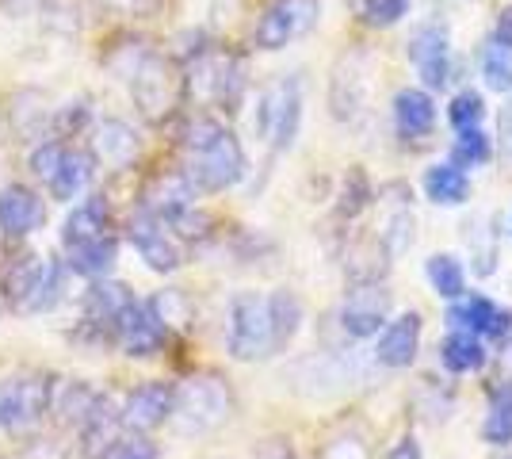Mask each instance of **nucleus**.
Instances as JSON below:
<instances>
[{
    "instance_id": "1",
    "label": "nucleus",
    "mask_w": 512,
    "mask_h": 459,
    "mask_svg": "<svg viewBox=\"0 0 512 459\" xmlns=\"http://www.w3.org/2000/svg\"><path fill=\"white\" fill-rule=\"evenodd\" d=\"M184 142H188V173L184 176L199 192H226L249 169L241 142L214 119H195Z\"/></svg>"
},
{
    "instance_id": "2",
    "label": "nucleus",
    "mask_w": 512,
    "mask_h": 459,
    "mask_svg": "<svg viewBox=\"0 0 512 459\" xmlns=\"http://www.w3.org/2000/svg\"><path fill=\"white\" fill-rule=\"evenodd\" d=\"M234 414V391L222 375L203 372L184 379L172 394V417L176 429L184 437H207L214 429H222Z\"/></svg>"
},
{
    "instance_id": "3",
    "label": "nucleus",
    "mask_w": 512,
    "mask_h": 459,
    "mask_svg": "<svg viewBox=\"0 0 512 459\" xmlns=\"http://www.w3.org/2000/svg\"><path fill=\"white\" fill-rule=\"evenodd\" d=\"M65 272H69L65 261H50V257H39V253H20L0 276V299L16 314L50 310L62 299Z\"/></svg>"
},
{
    "instance_id": "4",
    "label": "nucleus",
    "mask_w": 512,
    "mask_h": 459,
    "mask_svg": "<svg viewBox=\"0 0 512 459\" xmlns=\"http://www.w3.org/2000/svg\"><path fill=\"white\" fill-rule=\"evenodd\" d=\"M226 345H230V356L245 360V364L276 356L268 295H256V291L234 295V303H230V326H226Z\"/></svg>"
},
{
    "instance_id": "5",
    "label": "nucleus",
    "mask_w": 512,
    "mask_h": 459,
    "mask_svg": "<svg viewBox=\"0 0 512 459\" xmlns=\"http://www.w3.org/2000/svg\"><path fill=\"white\" fill-rule=\"evenodd\" d=\"M127 81H130L134 104H138V111H142L150 123L169 119L172 111H176V104H180V92H184L180 69L172 66L169 58H161V54H142L138 66L130 69Z\"/></svg>"
},
{
    "instance_id": "6",
    "label": "nucleus",
    "mask_w": 512,
    "mask_h": 459,
    "mask_svg": "<svg viewBox=\"0 0 512 459\" xmlns=\"http://www.w3.org/2000/svg\"><path fill=\"white\" fill-rule=\"evenodd\" d=\"M54 375L50 372H20L0 383V429L8 433H27L50 414L54 398Z\"/></svg>"
},
{
    "instance_id": "7",
    "label": "nucleus",
    "mask_w": 512,
    "mask_h": 459,
    "mask_svg": "<svg viewBox=\"0 0 512 459\" xmlns=\"http://www.w3.org/2000/svg\"><path fill=\"white\" fill-rule=\"evenodd\" d=\"M260 134L268 138L272 150H291L299 138L302 123V85L295 77H283L279 85H272L260 100Z\"/></svg>"
},
{
    "instance_id": "8",
    "label": "nucleus",
    "mask_w": 512,
    "mask_h": 459,
    "mask_svg": "<svg viewBox=\"0 0 512 459\" xmlns=\"http://www.w3.org/2000/svg\"><path fill=\"white\" fill-rule=\"evenodd\" d=\"M321 16V0H276L260 23H256V46L260 50H283L302 39Z\"/></svg>"
},
{
    "instance_id": "9",
    "label": "nucleus",
    "mask_w": 512,
    "mask_h": 459,
    "mask_svg": "<svg viewBox=\"0 0 512 459\" xmlns=\"http://www.w3.org/2000/svg\"><path fill=\"white\" fill-rule=\"evenodd\" d=\"M390 322V291L383 284H356L341 303V329L348 337H379Z\"/></svg>"
},
{
    "instance_id": "10",
    "label": "nucleus",
    "mask_w": 512,
    "mask_h": 459,
    "mask_svg": "<svg viewBox=\"0 0 512 459\" xmlns=\"http://www.w3.org/2000/svg\"><path fill=\"white\" fill-rule=\"evenodd\" d=\"M127 238L153 272H165L169 276V272H176L184 264V253H180V245L172 238V230L161 219H153L150 211H138L127 222Z\"/></svg>"
},
{
    "instance_id": "11",
    "label": "nucleus",
    "mask_w": 512,
    "mask_h": 459,
    "mask_svg": "<svg viewBox=\"0 0 512 459\" xmlns=\"http://www.w3.org/2000/svg\"><path fill=\"white\" fill-rule=\"evenodd\" d=\"M172 394H176V387L165 379L138 383L123 402V429H130L134 437H146L153 429H161L172 417Z\"/></svg>"
},
{
    "instance_id": "12",
    "label": "nucleus",
    "mask_w": 512,
    "mask_h": 459,
    "mask_svg": "<svg viewBox=\"0 0 512 459\" xmlns=\"http://www.w3.org/2000/svg\"><path fill=\"white\" fill-rule=\"evenodd\" d=\"M115 341L123 345L127 356H157V352L165 349V341H169V329L165 322L157 318V310L153 303H134L123 310V318L115 322Z\"/></svg>"
},
{
    "instance_id": "13",
    "label": "nucleus",
    "mask_w": 512,
    "mask_h": 459,
    "mask_svg": "<svg viewBox=\"0 0 512 459\" xmlns=\"http://www.w3.org/2000/svg\"><path fill=\"white\" fill-rule=\"evenodd\" d=\"M130 303H134V295H130L127 284L96 280L85 295V318H81V326L88 329L92 341H107V337H115V322L123 318V310Z\"/></svg>"
},
{
    "instance_id": "14",
    "label": "nucleus",
    "mask_w": 512,
    "mask_h": 459,
    "mask_svg": "<svg viewBox=\"0 0 512 459\" xmlns=\"http://www.w3.org/2000/svg\"><path fill=\"white\" fill-rule=\"evenodd\" d=\"M409 62L428 88H444L451 81V39L444 27H421L409 39Z\"/></svg>"
},
{
    "instance_id": "15",
    "label": "nucleus",
    "mask_w": 512,
    "mask_h": 459,
    "mask_svg": "<svg viewBox=\"0 0 512 459\" xmlns=\"http://www.w3.org/2000/svg\"><path fill=\"white\" fill-rule=\"evenodd\" d=\"M46 222V203L27 184L0 188V234L4 238H27Z\"/></svg>"
},
{
    "instance_id": "16",
    "label": "nucleus",
    "mask_w": 512,
    "mask_h": 459,
    "mask_svg": "<svg viewBox=\"0 0 512 459\" xmlns=\"http://www.w3.org/2000/svg\"><path fill=\"white\" fill-rule=\"evenodd\" d=\"M81 433V452L88 459H104V452L123 437V406L111 394H96L92 410L85 414V421L77 425Z\"/></svg>"
},
{
    "instance_id": "17",
    "label": "nucleus",
    "mask_w": 512,
    "mask_h": 459,
    "mask_svg": "<svg viewBox=\"0 0 512 459\" xmlns=\"http://www.w3.org/2000/svg\"><path fill=\"white\" fill-rule=\"evenodd\" d=\"M417 349H421V314L409 310V314H398L394 322H386L383 333H379V345H375V360L383 368H409L417 360Z\"/></svg>"
},
{
    "instance_id": "18",
    "label": "nucleus",
    "mask_w": 512,
    "mask_h": 459,
    "mask_svg": "<svg viewBox=\"0 0 512 459\" xmlns=\"http://www.w3.org/2000/svg\"><path fill=\"white\" fill-rule=\"evenodd\" d=\"M111 207H107L104 196L85 199L81 207L69 211V219L62 222V249H81V245H92L100 238H111Z\"/></svg>"
},
{
    "instance_id": "19",
    "label": "nucleus",
    "mask_w": 512,
    "mask_h": 459,
    "mask_svg": "<svg viewBox=\"0 0 512 459\" xmlns=\"http://www.w3.org/2000/svg\"><path fill=\"white\" fill-rule=\"evenodd\" d=\"M192 199H195V188H192V180H188V176L165 173L150 184V192H146V207H142V211H150L153 219L169 222V219H176V215H184L188 207H195Z\"/></svg>"
},
{
    "instance_id": "20",
    "label": "nucleus",
    "mask_w": 512,
    "mask_h": 459,
    "mask_svg": "<svg viewBox=\"0 0 512 459\" xmlns=\"http://www.w3.org/2000/svg\"><path fill=\"white\" fill-rule=\"evenodd\" d=\"M92 176H96V157L88 150H69L65 146L62 161H58L54 176L46 180V188H50V196L58 199V203H69V199H77L92 184Z\"/></svg>"
},
{
    "instance_id": "21",
    "label": "nucleus",
    "mask_w": 512,
    "mask_h": 459,
    "mask_svg": "<svg viewBox=\"0 0 512 459\" xmlns=\"http://www.w3.org/2000/svg\"><path fill=\"white\" fill-rule=\"evenodd\" d=\"M394 123L402 138H425L436 123V104L425 88H402L394 96Z\"/></svg>"
},
{
    "instance_id": "22",
    "label": "nucleus",
    "mask_w": 512,
    "mask_h": 459,
    "mask_svg": "<svg viewBox=\"0 0 512 459\" xmlns=\"http://www.w3.org/2000/svg\"><path fill=\"white\" fill-rule=\"evenodd\" d=\"M96 153L104 161H111L115 169H127L130 161L142 153V138L123 119H104L100 131H96Z\"/></svg>"
},
{
    "instance_id": "23",
    "label": "nucleus",
    "mask_w": 512,
    "mask_h": 459,
    "mask_svg": "<svg viewBox=\"0 0 512 459\" xmlns=\"http://www.w3.org/2000/svg\"><path fill=\"white\" fill-rule=\"evenodd\" d=\"M50 123H54V108H50V100H46V92L39 88H31V92H20L16 100H12V131L20 134V138H39V134L50 131Z\"/></svg>"
},
{
    "instance_id": "24",
    "label": "nucleus",
    "mask_w": 512,
    "mask_h": 459,
    "mask_svg": "<svg viewBox=\"0 0 512 459\" xmlns=\"http://www.w3.org/2000/svg\"><path fill=\"white\" fill-rule=\"evenodd\" d=\"M440 364H444L448 372H455V375H467V372L486 368V345H482V337L451 329L448 337L440 341Z\"/></svg>"
},
{
    "instance_id": "25",
    "label": "nucleus",
    "mask_w": 512,
    "mask_h": 459,
    "mask_svg": "<svg viewBox=\"0 0 512 459\" xmlns=\"http://www.w3.org/2000/svg\"><path fill=\"white\" fill-rule=\"evenodd\" d=\"M115 257H119V238H100L92 245H81V249H69L65 253V268L77 272V276H88V280H104L107 272L115 268Z\"/></svg>"
},
{
    "instance_id": "26",
    "label": "nucleus",
    "mask_w": 512,
    "mask_h": 459,
    "mask_svg": "<svg viewBox=\"0 0 512 459\" xmlns=\"http://www.w3.org/2000/svg\"><path fill=\"white\" fill-rule=\"evenodd\" d=\"M425 196L432 203H440V207H459V203H467L470 196V176L467 169H459V165H432L425 173Z\"/></svg>"
},
{
    "instance_id": "27",
    "label": "nucleus",
    "mask_w": 512,
    "mask_h": 459,
    "mask_svg": "<svg viewBox=\"0 0 512 459\" xmlns=\"http://www.w3.org/2000/svg\"><path fill=\"white\" fill-rule=\"evenodd\" d=\"M92 402H96V391L88 387V383H81V379H69V383H54V398H50V410H54V417L62 421V425H81L85 421V414L92 410Z\"/></svg>"
},
{
    "instance_id": "28",
    "label": "nucleus",
    "mask_w": 512,
    "mask_h": 459,
    "mask_svg": "<svg viewBox=\"0 0 512 459\" xmlns=\"http://www.w3.org/2000/svg\"><path fill=\"white\" fill-rule=\"evenodd\" d=\"M425 276L440 299H463V295H467V272H463V261L451 257V253H432L425 264Z\"/></svg>"
},
{
    "instance_id": "29",
    "label": "nucleus",
    "mask_w": 512,
    "mask_h": 459,
    "mask_svg": "<svg viewBox=\"0 0 512 459\" xmlns=\"http://www.w3.org/2000/svg\"><path fill=\"white\" fill-rule=\"evenodd\" d=\"M493 314H497V303H490L486 295H463V299H455V306L448 310V322H451V329H459V333L482 337V333H490Z\"/></svg>"
},
{
    "instance_id": "30",
    "label": "nucleus",
    "mask_w": 512,
    "mask_h": 459,
    "mask_svg": "<svg viewBox=\"0 0 512 459\" xmlns=\"http://www.w3.org/2000/svg\"><path fill=\"white\" fill-rule=\"evenodd\" d=\"M268 310H272V337H276V352H283L291 341H295V333L302 326V303L295 291H276V295H268Z\"/></svg>"
},
{
    "instance_id": "31",
    "label": "nucleus",
    "mask_w": 512,
    "mask_h": 459,
    "mask_svg": "<svg viewBox=\"0 0 512 459\" xmlns=\"http://www.w3.org/2000/svg\"><path fill=\"white\" fill-rule=\"evenodd\" d=\"M482 77L493 92H512V46L486 43L482 50Z\"/></svg>"
},
{
    "instance_id": "32",
    "label": "nucleus",
    "mask_w": 512,
    "mask_h": 459,
    "mask_svg": "<svg viewBox=\"0 0 512 459\" xmlns=\"http://www.w3.org/2000/svg\"><path fill=\"white\" fill-rule=\"evenodd\" d=\"M482 437L490 444H509L512 440V387H497L486 425H482Z\"/></svg>"
},
{
    "instance_id": "33",
    "label": "nucleus",
    "mask_w": 512,
    "mask_h": 459,
    "mask_svg": "<svg viewBox=\"0 0 512 459\" xmlns=\"http://www.w3.org/2000/svg\"><path fill=\"white\" fill-rule=\"evenodd\" d=\"M448 119L455 131H474V127H482V119H486V100H482V92H474V88L455 92V100H451V108H448Z\"/></svg>"
},
{
    "instance_id": "34",
    "label": "nucleus",
    "mask_w": 512,
    "mask_h": 459,
    "mask_svg": "<svg viewBox=\"0 0 512 459\" xmlns=\"http://www.w3.org/2000/svg\"><path fill=\"white\" fill-rule=\"evenodd\" d=\"M490 161V138L482 127H474V131H459V142H455V150H451V165H459V169H470V165H486Z\"/></svg>"
},
{
    "instance_id": "35",
    "label": "nucleus",
    "mask_w": 512,
    "mask_h": 459,
    "mask_svg": "<svg viewBox=\"0 0 512 459\" xmlns=\"http://www.w3.org/2000/svg\"><path fill=\"white\" fill-rule=\"evenodd\" d=\"M92 123V108H88L85 100H73V104H65V108H54V123H50V131L62 134V138H73V134H81Z\"/></svg>"
},
{
    "instance_id": "36",
    "label": "nucleus",
    "mask_w": 512,
    "mask_h": 459,
    "mask_svg": "<svg viewBox=\"0 0 512 459\" xmlns=\"http://www.w3.org/2000/svg\"><path fill=\"white\" fill-rule=\"evenodd\" d=\"M409 12V0H363V20L371 27H394Z\"/></svg>"
},
{
    "instance_id": "37",
    "label": "nucleus",
    "mask_w": 512,
    "mask_h": 459,
    "mask_svg": "<svg viewBox=\"0 0 512 459\" xmlns=\"http://www.w3.org/2000/svg\"><path fill=\"white\" fill-rule=\"evenodd\" d=\"M104 459H161V452H157V444H153L150 437H119L111 448L104 452Z\"/></svg>"
},
{
    "instance_id": "38",
    "label": "nucleus",
    "mask_w": 512,
    "mask_h": 459,
    "mask_svg": "<svg viewBox=\"0 0 512 459\" xmlns=\"http://www.w3.org/2000/svg\"><path fill=\"white\" fill-rule=\"evenodd\" d=\"M321 459H371L367 456V444L356 433H337L321 448Z\"/></svg>"
},
{
    "instance_id": "39",
    "label": "nucleus",
    "mask_w": 512,
    "mask_h": 459,
    "mask_svg": "<svg viewBox=\"0 0 512 459\" xmlns=\"http://www.w3.org/2000/svg\"><path fill=\"white\" fill-rule=\"evenodd\" d=\"M62 153H65V146L58 142V138L43 142L39 150H31V173L39 176V180H50L54 169H58V161H62Z\"/></svg>"
},
{
    "instance_id": "40",
    "label": "nucleus",
    "mask_w": 512,
    "mask_h": 459,
    "mask_svg": "<svg viewBox=\"0 0 512 459\" xmlns=\"http://www.w3.org/2000/svg\"><path fill=\"white\" fill-rule=\"evenodd\" d=\"M111 16H127V20H142L157 12V0H100Z\"/></svg>"
},
{
    "instance_id": "41",
    "label": "nucleus",
    "mask_w": 512,
    "mask_h": 459,
    "mask_svg": "<svg viewBox=\"0 0 512 459\" xmlns=\"http://www.w3.org/2000/svg\"><path fill=\"white\" fill-rule=\"evenodd\" d=\"M16 459H65V444H58V440H35Z\"/></svg>"
},
{
    "instance_id": "42",
    "label": "nucleus",
    "mask_w": 512,
    "mask_h": 459,
    "mask_svg": "<svg viewBox=\"0 0 512 459\" xmlns=\"http://www.w3.org/2000/svg\"><path fill=\"white\" fill-rule=\"evenodd\" d=\"M497 387H512V337L501 345V356H497Z\"/></svg>"
},
{
    "instance_id": "43",
    "label": "nucleus",
    "mask_w": 512,
    "mask_h": 459,
    "mask_svg": "<svg viewBox=\"0 0 512 459\" xmlns=\"http://www.w3.org/2000/svg\"><path fill=\"white\" fill-rule=\"evenodd\" d=\"M493 43L512 46V4H509V8H501V16H497V27H493Z\"/></svg>"
},
{
    "instance_id": "44",
    "label": "nucleus",
    "mask_w": 512,
    "mask_h": 459,
    "mask_svg": "<svg viewBox=\"0 0 512 459\" xmlns=\"http://www.w3.org/2000/svg\"><path fill=\"white\" fill-rule=\"evenodd\" d=\"M256 459H291V444L287 440H264Z\"/></svg>"
},
{
    "instance_id": "45",
    "label": "nucleus",
    "mask_w": 512,
    "mask_h": 459,
    "mask_svg": "<svg viewBox=\"0 0 512 459\" xmlns=\"http://www.w3.org/2000/svg\"><path fill=\"white\" fill-rule=\"evenodd\" d=\"M386 459H425V456H421V444H417V440L402 437L394 448H390V456H386Z\"/></svg>"
},
{
    "instance_id": "46",
    "label": "nucleus",
    "mask_w": 512,
    "mask_h": 459,
    "mask_svg": "<svg viewBox=\"0 0 512 459\" xmlns=\"http://www.w3.org/2000/svg\"><path fill=\"white\" fill-rule=\"evenodd\" d=\"M505 459H512V456H505Z\"/></svg>"
}]
</instances>
